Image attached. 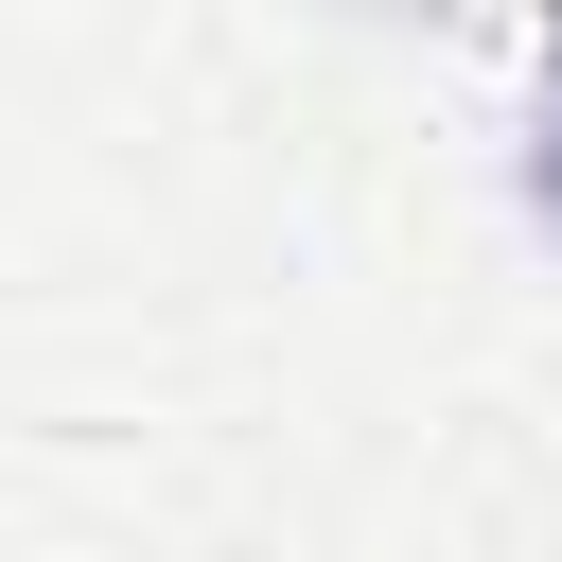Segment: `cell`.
<instances>
[{"mask_svg": "<svg viewBox=\"0 0 562 562\" xmlns=\"http://www.w3.org/2000/svg\"><path fill=\"white\" fill-rule=\"evenodd\" d=\"M527 211L562 228V70H544V140H527Z\"/></svg>", "mask_w": 562, "mask_h": 562, "instance_id": "1", "label": "cell"}]
</instances>
